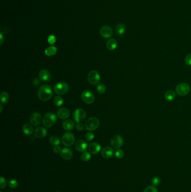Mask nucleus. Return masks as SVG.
Instances as JSON below:
<instances>
[{
	"label": "nucleus",
	"mask_w": 191,
	"mask_h": 192,
	"mask_svg": "<svg viewBox=\"0 0 191 192\" xmlns=\"http://www.w3.org/2000/svg\"><path fill=\"white\" fill-rule=\"evenodd\" d=\"M22 129L23 133L27 136H30L33 132V128L30 124H24Z\"/></svg>",
	"instance_id": "23"
},
{
	"label": "nucleus",
	"mask_w": 191,
	"mask_h": 192,
	"mask_svg": "<svg viewBox=\"0 0 191 192\" xmlns=\"http://www.w3.org/2000/svg\"><path fill=\"white\" fill-rule=\"evenodd\" d=\"M111 145L115 149L119 148L123 144V138L119 135H115L112 137L111 140Z\"/></svg>",
	"instance_id": "10"
},
{
	"label": "nucleus",
	"mask_w": 191,
	"mask_h": 192,
	"mask_svg": "<svg viewBox=\"0 0 191 192\" xmlns=\"http://www.w3.org/2000/svg\"><path fill=\"white\" fill-rule=\"evenodd\" d=\"M100 34L104 38H109L113 34V30L109 26H103L100 30Z\"/></svg>",
	"instance_id": "11"
},
{
	"label": "nucleus",
	"mask_w": 191,
	"mask_h": 192,
	"mask_svg": "<svg viewBox=\"0 0 191 192\" xmlns=\"http://www.w3.org/2000/svg\"><path fill=\"white\" fill-rule=\"evenodd\" d=\"M53 95V90L49 85H43L41 86L38 91V96L40 100L43 101H47L51 99Z\"/></svg>",
	"instance_id": "1"
},
{
	"label": "nucleus",
	"mask_w": 191,
	"mask_h": 192,
	"mask_svg": "<svg viewBox=\"0 0 191 192\" xmlns=\"http://www.w3.org/2000/svg\"><path fill=\"white\" fill-rule=\"evenodd\" d=\"M42 121V116L38 112H34L30 117V122L33 126H37Z\"/></svg>",
	"instance_id": "13"
},
{
	"label": "nucleus",
	"mask_w": 191,
	"mask_h": 192,
	"mask_svg": "<svg viewBox=\"0 0 191 192\" xmlns=\"http://www.w3.org/2000/svg\"><path fill=\"white\" fill-rule=\"evenodd\" d=\"M4 36H3V35L2 34V33H1V34H0V44H1V45L2 44V43L4 42Z\"/></svg>",
	"instance_id": "41"
},
{
	"label": "nucleus",
	"mask_w": 191,
	"mask_h": 192,
	"mask_svg": "<svg viewBox=\"0 0 191 192\" xmlns=\"http://www.w3.org/2000/svg\"><path fill=\"white\" fill-rule=\"evenodd\" d=\"M91 154L89 153V152H83L82 154H81V158L82 159V161H85V162H87V161H89L91 159Z\"/></svg>",
	"instance_id": "29"
},
{
	"label": "nucleus",
	"mask_w": 191,
	"mask_h": 192,
	"mask_svg": "<svg viewBox=\"0 0 191 192\" xmlns=\"http://www.w3.org/2000/svg\"><path fill=\"white\" fill-rule=\"evenodd\" d=\"M70 115V112L66 108H62L57 111V115L61 119H66L68 118Z\"/></svg>",
	"instance_id": "19"
},
{
	"label": "nucleus",
	"mask_w": 191,
	"mask_h": 192,
	"mask_svg": "<svg viewBox=\"0 0 191 192\" xmlns=\"http://www.w3.org/2000/svg\"><path fill=\"white\" fill-rule=\"evenodd\" d=\"M61 156L62 158L65 160H70L72 158L73 153L72 151L68 148H64L62 149L61 152Z\"/></svg>",
	"instance_id": "16"
},
{
	"label": "nucleus",
	"mask_w": 191,
	"mask_h": 192,
	"mask_svg": "<svg viewBox=\"0 0 191 192\" xmlns=\"http://www.w3.org/2000/svg\"><path fill=\"white\" fill-rule=\"evenodd\" d=\"M88 151H89L90 153L93 154H97L100 152L101 149V146L97 142L92 143L88 146Z\"/></svg>",
	"instance_id": "15"
},
{
	"label": "nucleus",
	"mask_w": 191,
	"mask_h": 192,
	"mask_svg": "<svg viewBox=\"0 0 191 192\" xmlns=\"http://www.w3.org/2000/svg\"><path fill=\"white\" fill-rule=\"evenodd\" d=\"M176 94L173 90H169L165 93V98L168 101H172L175 98Z\"/></svg>",
	"instance_id": "24"
},
{
	"label": "nucleus",
	"mask_w": 191,
	"mask_h": 192,
	"mask_svg": "<svg viewBox=\"0 0 191 192\" xmlns=\"http://www.w3.org/2000/svg\"><path fill=\"white\" fill-rule=\"evenodd\" d=\"M115 154L114 149H113L111 147L107 146L104 147L102 149L101 154L102 156L104 158H112Z\"/></svg>",
	"instance_id": "14"
},
{
	"label": "nucleus",
	"mask_w": 191,
	"mask_h": 192,
	"mask_svg": "<svg viewBox=\"0 0 191 192\" xmlns=\"http://www.w3.org/2000/svg\"><path fill=\"white\" fill-rule=\"evenodd\" d=\"M144 192H158V190L155 186L151 185L145 188Z\"/></svg>",
	"instance_id": "32"
},
{
	"label": "nucleus",
	"mask_w": 191,
	"mask_h": 192,
	"mask_svg": "<svg viewBox=\"0 0 191 192\" xmlns=\"http://www.w3.org/2000/svg\"><path fill=\"white\" fill-rule=\"evenodd\" d=\"M75 148L78 152H84L88 148L87 143L82 139H79L75 144Z\"/></svg>",
	"instance_id": "12"
},
{
	"label": "nucleus",
	"mask_w": 191,
	"mask_h": 192,
	"mask_svg": "<svg viewBox=\"0 0 191 192\" xmlns=\"http://www.w3.org/2000/svg\"><path fill=\"white\" fill-rule=\"evenodd\" d=\"M86 116V111L84 109L78 108L74 112L73 114V119L77 123H80L85 119Z\"/></svg>",
	"instance_id": "8"
},
{
	"label": "nucleus",
	"mask_w": 191,
	"mask_h": 192,
	"mask_svg": "<svg viewBox=\"0 0 191 192\" xmlns=\"http://www.w3.org/2000/svg\"><path fill=\"white\" fill-rule=\"evenodd\" d=\"M126 26L122 23L118 24L115 28V32L118 35H122L126 32Z\"/></svg>",
	"instance_id": "22"
},
{
	"label": "nucleus",
	"mask_w": 191,
	"mask_h": 192,
	"mask_svg": "<svg viewBox=\"0 0 191 192\" xmlns=\"http://www.w3.org/2000/svg\"><path fill=\"white\" fill-rule=\"evenodd\" d=\"M69 87L65 82H60L57 83L54 87V90L56 94L58 95L64 94L67 92Z\"/></svg>",
	"instance_id": "5"
},
{
	"label": "nucleus",
	"mask_w": 191,
	"mask_h": 192,
	"mask_svg": "<svg viewBox=\"0 0 191 192\" xmlns=\"http://www.w3.org/2000/svg\"><path fill=\"white\" fill-rule=\"evenodd\" d=\"M75 137L71 133L67 132L64 133L62 138V142L64 146L71 147L75 143Z\"/></svg>",
	"instance_id": "6"
},
{
	"label": "nucleus",
	"mask_w": 191,
	"mask_h": 192,
	"mask_svg": "<svg viewBox=\"0 0 191 192\" xmlns=\"http://www.w3.org/2000/svg\"><path fill=\"white\" fill-rule=\"evenodd\" d=\"M84 124H82V123H81V122H80V123H77L76 125V129L78 131H81V130H82L84 129Z\"/></svg>",
	"instance_id": "39"
},
{
	"label": "nucleus",
	"mask_w": 191,
	"mask_h": 192,
	"mask_svg": "<svg viewBox=\"0 0 191 192\" xmlns=\"http://www.w3.org/2000/svg\"><path fill=\"white\" fill-rule=\"evenodd\" d=\"M56 42V38L53 35H51L48 38V42L50 44H53Z\"/></svg>",
	"instance_id": "36"
},
{
	"label": "nucleus",
	"mask_w": 191,
	"mask_h": 192,
	"mask_svg": "<svg viewBox=\"0 0 191 192\" xmlns=\"http://www.w3.org/2000/svg\"><path fill=\"white\" fill-rule=\"evenodd\" d=\"M47 135V130L43 127H38L34 131V136L38 138H43Z\"/></svg>",
	"instance_id": "18"
},
{
	"label": "nucleus",
	"mask_w": 191,
	"mask_h": 192,
	"mask_svg": "<svg viewBox=\"0 0 191 192\" xmlns=\"http://www.w3.org/2000/svg\"><path fill=\"white\" fill-rule=\"evenodd\" d=\"M33 83L34 84V85H38L39 84V81L38 79L35 78L33 81Z\"/></svg>",
	"instance_id": "42"
},
{
	"label": "nucleus",
	"mask_w": 191,
	"mask_h": 192,
	"mask_svg": "<svg viewBox=\"0 0 191 192\" xmlns=\"http://www.w3.org/2000/svg\"><path fill=\"white\" fill-rule=\"evenodd\" d=\"M57 121V116L55 114L49 112L44 116L42 122L43 125L46 128H51Z\"/></svg>",
	"instance_id": "2"
},
{
	"label": "nucleus",
	"mask_w": 191,
	"mask_h": 192,
	"mask_svg": "<svg viewBox=\"0 0 191 192\" xmlns=\"http://www.w3.org/2000/svg\"><path fill=\"white\" fill-rule=\"evenodd\" d=\"M185 63L188 66H191V53L188 54L185 57Z\"/></svg>",
	"instance_id": "38"
},
{
	"label": "nucleus",
	"mask_w": 191,
	"mask_h": 192,
	"mask_svg": "<svg viewBox=\"0 0 191 192\" xmlns=\"http://www.w3.org/2000/svg\"><path fill=\"white\" fill-rule=\"evenodd\" d=\"M151 183L153 184V185L154 186H157L159 185H160L161 183V180L158 178V177H154L152 180H151Z\"/></svg>",
	"instance_id": "34"
},
{
	"label": "nucleus",
	"mask_w": 191,
	"mask_h": 192,
	"mask_svg": "<svg viewBox=\"0 0 191 192\" xmlns=\"http://www.w3.org/2000/svg\"><path fill=\"white\" fill-rule=\"evenodd\" d=\"M57 52V48L55 46H52L47 48L45 50L44 53L48 56H52L55 55Z\"/></svg>",
	"instance_id": "25"
},
{
	"label": "nucleus",
	"mask_w": 191,
	"mask_h": 192,
	"mask_svg": "<svg viewBox=\"0 0 191 192\" xmlns=\"http://www.w3.org/2000/svg\"></svg>",
	"instance_id": "45"
},
{
	"label": "nucleus",
	"mask_w": 191,
	"mask_h": 192,
	"mask_svg": "<svg viewBox=\"0 0 191 192\" xmlns=\"http://www.w3.org/2000/svg\"><path fill=\"white\" fill-rule=\"evenodd\" d=\"M54 103L57 106H61L64 103V99L61 96H55L54 98Z\"/></svg>",
	"instance_id": "28"
},
{
	"label": "nucleus",
	"mask_w": 191,
	"mask_h": 192,
	"mask_svg": "<svg viewBox=\"0 0 191 192\" xmlns=\"http://www.w3.org/2000/svg\"><path fill=\"white\" fill-rule=\"evenodd\" d=\"M81 98L82 101L87 104H91L95 100L94 94L89 90H85L82 92L81 94Z\"/></svg>",
	"instance_id": "9"
},
{
	"label": "nucleus",
	"mask_w": 191,
	"mask_h": 192,
	"mask_svg": "<svg viewBox=\"0 0 191 192\" xmlns=\"http://www.w3.org/2000/svg\"><path fill=\"white\" fill-rule=\"evenodd\" d=\"M99 125V120L98 118L92 117L86 120L85 123V128L89 131H93L97 129Z\"/></svg>",
	"instance_id": "4"
},
{
	"label": "nucleus",
	"mask_w": 191,
	"mask_h": 192,
	"mask_svg": "<svg viewBox=\"0 0 191 192\" xmlns=\"http://www.w3.org/2000/svg\"><path fill=\"white\" fill-rule=\"evenodd\" d=\"M97 90L99 94H103L106 91V87L103 84H100L97 87Z\"/></svg>",
	"instance_id": "30"
},
{
	"label": "nucleus",
	"mask_w": 191,
	"mask_h": 192,
	"mask_svg": "<svg viewBox=\"0 0 191 192\" xmlns=\"http://www.w3.org/2000/svg\"><path fill=\"white\" fill-rule=\"evenodd\" d=\"M100 77L98 72L95 70L91 71L88 75V81L92 85H97L99 83Z\"/></svg>",
	"instance_id": "7"
},
{
	"label": "nucleus",
	"mask_w": 191,
	"mask_h": 192,
	"mask_svg": "<svg viewBox=\"0 0 191 192\" xmlns=\"http://www.w3.org/2000/svg\"><path fill=\"white\" fill-rule=\"evenodd\" d=\"M85 138L87 141H92L94 138V134L93 133L88 132L85 135Z\"/></svg>",
	"instance_id": "37"
},
{
	"label": "nucleus",
	"mask_w": 191,
	"mask_h": 192,
	"mask_svg": "<svg viewBox=\"0 0 191 192\" xmlns=\"http://www.w3.org/2000/svg\"><path fill=\"white\" fill-rule=\"evenodd\" d=\"M115 157L118 159H121L123 158L124 156V152L122 149H118L115 153Z\"/></svg>",
	"instance_id": "31"
},
{
	"label": "nucleus",
	"mask_w": 191,
	"mask_h": 192,
	"mask_svg": "<svg viewBox=\"0 0 191 192\" xmlns=\"http://www.w3.org/2000/svg\"><path fill=\"white\" fill-rule=\"evenodd\" d=\"M106 46V48L110 51L115 50L117 47V42L115 39H110L107 41Z\"/></svg>",
	"instance_id": "20"
},
{
	"label": "nucleus",
	"mask_w": 191,
	"mask_h": 192,
	"mask_svg": "<svg viewBox=\"0 0 191 192\" xmlns=\"http://www.w3.org/2000/svg\"><path fill=\"white\" fill-rule=\"evenodd\" d=\"M39 77L42 81H49L51 79V74L46 69H43L39 73Z\"/></svg>",
	"instance_id": "17"
},
{
	"label": "nucleus",
	"mask_w": 191,
	"mask_h": 192,
	"mask_svg": "<svg viewBox=\"0 0 191 192\" xmlns=\"http://www.w3.org/2000/svg\"><path fill=\"white\" fill-rule=\"evenodd\" d=\"M6 185H7V182L6 180L2 176H1L0 178V188L1 189H4L6 187Z\"/></svg>",
	"instance_id": "35"
},
{
	"label": "nucleus",
	"mask_w": 191,
	"mask_h": 192,
	"mask_svg": "<svg viewBox=\"0 0 191 192\" xmlns=\"http://www.w3.org/2000/svg\"><path fill=\"white\" fill-rule=\"evenodd\" d=\"M49 142L52 145H58L61 143L60 138L58 136H51L49 138Z\"/></svg>",
	"instance_id": "26"
},
{
	"label": "nucleus",
	"mask_w": 191,
	"mask_h": 192,
	"mask_svg": "<svg viewBox=\"0 0 191 192\" xmlns=\"http://www.w3.org/2000/svg\"><path fill=\"white\" fill-rule=\"evenodd\" d=\"M53 152L55 153V154H59L60 153L61 154V151H62V149L61 148V147H60V146H58V145H55V146L54 147H53Z\"/></svg>",
	"instance_id": "40"
},
{
	"label": "nucleus",
	"mask_w": 191,
	"mask_h": 192,
	"mask_svg": "<svg viewBox=\"0 0 191 192\" xmlns=\"http://www.w3.org/2000/svg\"><path fill=\"white\" fill-rule=\"evenodd\" d=\"M0 107H1V109H0V112H2V109H3V107H2V105H0Z\"/></svg>",
	"instance_id": "43"
},
{
	"label": "nucleus",
	"mask_w": 191,
	"mask_h": 192,
	"mask_svg": "<svg viewBox=\"0 0 191 192\" xmlns=\"http://www.w3.org/2000/svg\"><path fill=\"white\" fill-rule=\"evenodd\" d=\"M9 94L7 92H3L1 94V102L3 104L8 102L9 100Z\"/></svg>",
	"instance_id": "27"
},
{
	"label": "nucleus",
	"mask_w": 191,
	"mask_h": 192,
	"mask_svg": "<svg viewBox=\"0 0 191 192\" xmlns=\"http://www.w3.org/2000/svg\"><path fill=\"white\" fill-rule=\"evenodd\" d=\"M9 187L12 189H15L18 186V182L15 179H11L9 181Z\"/></svg>",
	"instance_id": "33"
},
{
	"label": "nucleus",
	"mask_w": 191,
	"mask_h": 192,
	"mask_svg": "<svg viewBox=\"0 0 191 192\" xmlns=\"http://www.w3.org/2000/svg\"><path fill=\"white\" fill-rule=\"evenodd\" d=\"M190 87L186 83L179 84L175 88V92L180 96H185L190 92Z\"/></svg>",
	"instance_id": "3"
},
{
	"label": "nucleus",
	"mask_w": 191,
	"mask_h": 192,
	"mask_svg": "<svg viewBox=\"0 0 191 192\" xmlns=\"http://www.w3.org/2000/svg\"><path fill=\"white\" fill-rule=\"evenodd\" d=\"M0 192H2V191H0Z\"/></svg>",
	"instance_id": "44"
},
{
	"label": "nucleus",
	"mask_w": 191,
	"mask_h": 192,
	"mask_svg": "<svg viewBox=\"0 0 191 192\" xmlns=\"http://www.w3.org/2000/svg\"><path fill=\"white\" fill-rule=\"evenodd\" d=\"M63 128L66 130H71L75 127V124L71 120H67L64 121L62 124Z\"/></svg>",
	"instance_id": "21"
}]
</instances>
